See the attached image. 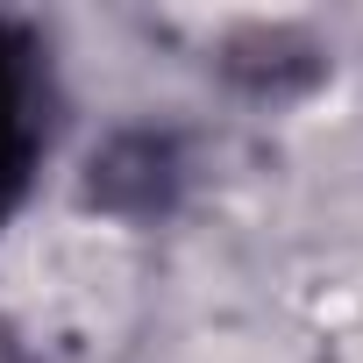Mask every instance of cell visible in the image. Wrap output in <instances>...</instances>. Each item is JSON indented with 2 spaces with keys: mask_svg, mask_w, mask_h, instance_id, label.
Instances as JSON below:
<instances>
[{
  "mask_svg": "<svg viewBox=\"0 0 363 363\" xmlns=\"http://www.w3.org/2000/svg\"><path fill=\"white\" fill-rule=\"evenodd\" d=\"M29 157V128H22V43L0 29V200L15 193Z\"/></svg>",
  "mask_w": 363,
  "mask_h": 363,
  "instance_id": "obj_1",
  "label": "cell"
}]
</instances>
